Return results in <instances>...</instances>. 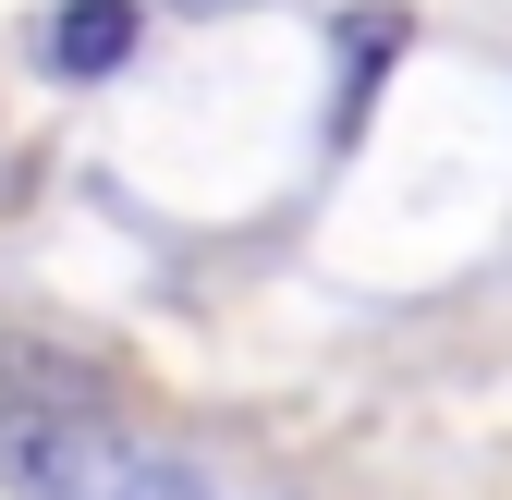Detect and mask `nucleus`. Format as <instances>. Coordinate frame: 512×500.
<instances>
[{"label":"nucleus","mask_w":512,"mask_h":500,"mask_svg":"<svg viewBox=\"0 0 512 500\" xmlns=\"http://www.w3.org/2000/svg\"><path fill=\"white\" fill-rule=\"evenodd\" d=\"M0 476L25 500H196V476L122 452L110 415H61V403H13L0 415Z\"/></svg>","instance_id":"obj_1"},{"label":"nucleus","mask_w":512,"mask_h":500,"mask_svg":"<svg viewBox=\"0 0 512 500\" xmlns=\"http://www.w3.org/2000/svg\"><path fill=\"white\" fill-rule=\"evenodd\" d=\"M403 25H415V13H391V0H378V13H342V110H330L342 135L366 122V86L391 74V49H403Z\"/></svg>","instance_id":"obj_3"},{"label":"nucleus","mask_w":512,"mask_h":500,"mask_svg":"<svg viewBox=\"0 0 512 500\" xmlns=\"http://www.w3.org/2000/svg\"><path fill=\"white\" fill-rule=\"evenodd\" d=\"M135 37H147V13H135V0H49V13H37V61H49L61 86L122 74V61H135Z\"/></svg>","instance_id":"obj_2"}]
</instances>
